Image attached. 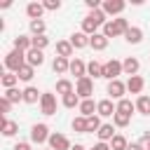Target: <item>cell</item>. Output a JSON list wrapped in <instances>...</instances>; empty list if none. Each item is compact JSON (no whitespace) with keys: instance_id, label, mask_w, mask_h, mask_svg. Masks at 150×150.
<instances>
[{"instance_id":"1","label":"cell","mask_w":150,"mask_h":150,"mask_svg":"<svg viewBox=\"0 0 150 150\" xmlns=\"http://www.w3.org/2000/svg\"><path fill=\"white\" fill-rule=\"evenodd\" d=\"M129 30V21L127 19H122V16H117V19H110L105 26H103V35L110 40V38H120V35H124Z\"/></svg>"},{"instance_id":"2","label":"cell","mask_w":150,"mask_h":150,"mask_svg":"<svg viewBox=\"0 0 150 150\" xmlns=\"http://www.w3.org/2000/svg\"><path fill=\"white\" fill-rule=\"evenodd\" d=\"M23 66H26V52L12 49V52L5 54V68H7V73H19Z\"/></svg>"},{"instance_id":"3","label":"cell","mask_w":150,"mask_h":150,"mask_svg":"<svg viewBox=\"0 0 150 150\" xmlns=\"http://www.w3.org/2000/svg\"><path fill=\"white\" fill-rule=\"evenodd\" d=\"M49 136H52V131H49V127H47L45 122H38V124L30 127V141H33V143H38V145L49 143Z\"/></svg>"},{"instance_id":"4","label":"cell","mask_w":150,"mask_h":150,"mask_svg":"<svg viewBox=\"0 0 150 150\" xmlns=\"http://www.w3.org/2000/svg\"><path fill=\"white\" fill-rule=\"evenodd\" d=\"M120 75H124V73H122V61L110 59V61L103 63V80L112 82V80H120Z\"/></svg>"},{"instance_id":"5","label":"cell","mask_w":150,"mask_h":150,"mask_svg":"<svg viewBox=\"0 0 150 150\" xmlns=\"http://www.w3.org/2000/svg\"><path fill=\"white\" fill-rule=\"evenodd\" d=\"M40 112L47 115V117L56 115V96H54L52 91H42V98H40Z\"/></svg>"},{"instance_id":"6","label":"cell","mask_w":150,"mask_h":150,"mask_svg":"<svg viewBox=\"0 0 150 150\" xmlns=\"http://www.w3.org/2000/svg\"><path fill=\"white\" fill-rule=\"evenodd\" d=\"M105 91H108V98H112V101H122L124 94H127V82H122V80H112V82H108Z\"/></svg>"},{"instance_id":"7","label":"cell","mask_w":150,"mask_h":150,"mask_svg":"<svg viewBox=\"0 0 150 150\" xmlns=\"http://www.w3.org/2000/svg\"><path fill=\"white\" fill-rule=\"evenodd\" d=\"M75 94L84 101V98H91V94H94V80L91 77H82V80H77L75 82Z\"/></svg>"},{"instance_id":"8","label":"cell","mask_w":150,"mask_h":150,"mask_svg":"<svg viewBox=\"0 0 150 150\" xmlns=\"http://www.w3.org/2000/svg\"><path fill=\"white\" fill-rule=\"evenodd\" d=\"M124 7H127L124 0H103V5H101V9L105 12V16H120L124 12Z\"/></svg>"},{"instance_id":"9","label":"cell","mask_w":150,"mask_h":150,"mask_svg":"<svg viewBox=\"0 0 150 150\" xmlns=\"http://www.w3.org/2000/svg\"><path fill=\"white\" fill-rule=\"evenodd\" d=\"M115 112H117V103H112V98L96 101V115L98 117H112Z\"/></svg>"},{"instance_id":"10","label":"cell","mask_w":150,"mask_h":150,"mask_svg":"<svg viewBox=\"0 0 150 150\" xmlns=\"http://www.w3.org/2000/svg\"><path fill=\"white\" fill-rule=\"evenodd\" d=\"M49 148H52V150H70L73 145H70L68 136H63V134H59V131H52V136H49Z\"/></svg>"},{"instance_id":"11","label":"cell","mask_w":150,"mask_h":150,"mask_svg":"<svg viewBox=\"0 0 150 150\" xmlns=\"http://www.w3.org/2000/svg\"><path fill=\"white\" fill-rule=\"evenodd\" d=\"M138 70H141V61H138L136 56H127V59L122 61V73H124V75L134 77V75H138Z\"/></svg>"},{"instance_id":"12","label":"cell","mask_w":150,"mask_h":150,"mask_svg":"<svg viewBox=\"0 0 150 150\" xmlns=\"http://www.w3.org/2000/svg\"><path fill=\"white\" fill-rule=\"evenodd\" d=\"M68 73L75 75L77 80H82V77H87V63L82 59H70V70Z\"/></svg>"},{"instance_id":"13","label":"cell","mask_w":150,"mask_h":150,"mask_svg":"<svg viewBox=\"0 0 150 150\" xmlns=\"http://www.w3.org/2000/svg\"><path fill=\"white\" fill-rule=\"evenodd\" d=\"M0 131H2V136L12 138V136H16V131H19V124H16L14 120H9V117H2V120H0Z\"/></svg>"},{"instance_id":"14","label":"cell","mask_w":150,"mask_h":150,"mask_svg":"<svg viewBox=\"0 0 150 150\" xmlns=\"http://www.w3.org/2000/svg\"><path fill=\"white\" fill-rule=\"evenodd\" d=\"M40 98H42V91H38V87H26L23 89V103H28V105H35V103H40Z\"/></svg>"},{"instance_id":"15","label":"cell","mask_w":150,"mask_h":150,"mask_svg":"<svg viewBox=\"0 0 150 150\" xmlns=\"http://www.w3.org/2000/svg\"><path fill=\"white\" fill-rule=\"evenodd\" d=\"M124 40H127L129 45H141V40H143V28H138V26H129V30L124 33Z\"/></svg>"},{"instance_id":"16","label":"cell","mask_w":150,"mask_h":150,"mask_svg":"<svg viewBox=\"0 0 150 150\" xmlns=\"http://www.w3.org/2000/svg\"><path fill=\"white\" fill-rule=\"evenodd\" d=\"M108 42H110V40H108L103 33H96V35L89 38V47H91L94 52H103V49L108 47Z\"/></svg>"},{"instance_id":"17","label":"cell","mask_w":150,"mask_h":150,"mask_svg":"<svg viewBox=\"0 0 150 150\" xmlns=\"http://www.w3.org/2000/svg\"><path fill=\"white\" fill-rule=\"evenodd\" d=\"M26 63L33 66V68H40L45 63V54L40 49H30V52H26Z\"/></svg>"},{"instance_id":"18","label":"cell","mask_w":150,"mask_h":150,"mask_svg":"<svg viewBox=\"0 0 150 150\" xmlns=\"http://www.w3.org/2000/svg\"><path fill=\"white\" fill-rule=\"evenodd\" d=\"M52 70H54L56 75H63V73H68V70H70V59L54 56V61H52Z\"/></svg>"},{"instance_id":"19","label":"cell","mask_w":150,"mask_h":150,"mask_svg":"<svg viewBox=\"0 0 150 150\" xmlns=\"http://www.w3.org/2000/svg\"><path fill=\"white\" fill-rule=\"evenodd\" d=\"M143 87H145V80H143L141 75H134V77L127 80V91H131V94H138V96H141Z\"/></svg>"},{"instance_id":"20","label":"cell","mask_w":150,"mask_h":150,"mask_svg":"<svg viewBox=\"0 0 150 150\" xmlns=\"http://www.w3.org/2000/svg\"><path fill=\"white\" fill-rule=\"evenodd\" d=\"M96 136H98L101 143H110L115 138V124H101V129L96 131Z\"/></svg>"},{"instance_id":"21","label":"cell","mask_w":150,"mask_h":150,"mask_svg":"<svg viewBox=\"0 0 150 150\" xmlns=\"http://www.w3.org/2000/svg\"><path fill=\"white\" fill-rule=\"evenodd\" d=\"M26 14H28L30 21H33V19H42L45 5H42V2H28V5H26Z\"/></svg>"},{"instance_id":"22","label":"cell","mask_w":150,"mask_h":150,"mask_svg":"<svg viewBox=\"0 0 150 150\" xmlns=\"http://www.w3.org/2000/svg\"><path fill=\"white\" fill-rule=\"evenodd\" d=\"M70 45H73L75 49H84V47H89V35L82 33V30H77V33L70 35Z\"/></svg>"},{"instance_id":"23","label":"cell","mask_w":150,"mask_h":150,"mask_svg":"<svg viewBox=\"0 0 150 150\" xmlns=\"http://www.w3.org/2000/svg\"><path fill=\"white\" fill-rule=\"evenodd\" d=\"M73 45H70V40H59L56 42V56H63V59H70L73 56Z\"/></svg>"},{"instance_id":"24","label":"cell","mask_w":150,"mask_h":150,"mask_svg":"<svg viewBox=\"0 0 150 150\" xmlns=\"http://www.w3.org/2000/svg\"><path fill=\"white\" fill-rule=\"evenodd\" d=\"M14 49H19V52H30V49H33V40H30L28 35H16V38H14Z\"/></svg>"},{"instance_id":"25","label":"cell","mask_w":150,"mask_h":150,"mask_svg":"<svg viewBox=\"0 0 150 150\" xmlns=\"http://www.w3.org/2000/svg\"><path fill=\"white\" fill-rule=\"evenodd\" d=\"M87 77H91V80L103 77V63H98V61H89V63H87Z\"/></svg>"},{"instance_id":"26","label":"cell","mask_w":150,"mask_h":150,"mask_svg":"<svg viewBox=\"0 0 150 150\" xmlns=\"http://www.w3.org/2000/svg\"><path fill=\"white\" fill-rule=\"evenodd\" d=\"M80 115L82 117H91V115H96V103H94V98H84L82 103H80Z\"/></svg>"},{"instance_id":"27","label":"cell","mask_w":150,"mask_h":150,"mask_svg":"<svg viewBox=\"0 0 150 150\" xmlns=\"http://www.w3.org/2000/svg\"><path fill=\"white\" fill-rule=\"evenodd\" d=\"M73 91H75V84H73L70 80L61 77V80L56 82V94H61V96H68V94H73Z\"/></svg>"},{"instance_id":"28","label":"cell","mask_w":150,"mask_h":150,"mask_svg":"<svg viewBox=\"0 0 150 150\" xmlns=\"http://www.w3.org/2000/svg\"><path fill=\"white\" fill-rule=\"evenodd\" d=\"M136 110V103L131 101V98H122V101H117V112H122V115H127V117H131V112Z\"/></svg>"},{"instance_id":"29","label":"cell","mask_w":150,"mask_h":150,"mask_svg":"<svg viewBox=\"0 0 150 150\" xmlns=\"http://www.w3.org/2000/svg\"><path fill=\"white\" fill-rule=\"evenodd\" d=\"M134 103H136V112H141V115H150V96L141 94Z\"/></svg>"},{"instance_id":"30","label":"cell","mask_w":150,"mask_h":150,"mask_svg":"<svg viewBox=\"0 0 150 150\" xmlns=\"http://www.w3.org/2000/svg\"><path fill=\"white\" fill-rule=\"evenodd\" d=\"M28 30H30L33 35H45V30H47L45 19H33V21H28Z\"/></svg>"},{"instance_id":"31","label":"cell","mask_w":150,"mask_h":150,"mask_svg":"<svg viewBox=\"0 0 150 150\" xmlns=\"http://www.w3.org/2000/svg\"><path fill=\"white\" fill-rule=\"evenodd\" d=\"M2 96H5L12 105H14V103L23 101V89H16V87H14V89H5V94H2Z\"/></svg>"},{"instance_id":"32","label":"cell","mask_w":150,"mask_h":150,"mask_svg":"<svg viewBox=\"0 0 150 150\" xmlns=\"http://www.w3.org/2000/svg\"><path fill=\"white\" fill-rule=\"evenodd\" d=\"M61 103H63V108H80V103H82V98L73 91V94H68V96H61Z\"/></svg>"},{"instance_id":"33","label":"cell","mask_w":150,"mask_h":150,"mask_svg":"<svg viewBox=\"0 0 150 150\" xmlns=\"http://www.w3.org/2000/svg\"><path fill=\"white\" fill-rule=\"evenodd\" d=\"M0 82H2V87H5V89H14V87H16V82H19V75H16V73H2Z\"/></svg>"},{"instance_id":"34","label":"cell","mask_w":150,"mask_h":150,"mask_svg":"<svg viewBox=\"0 0 150 150\" xmlns=\"http://www.w3.org/2000/svg\"><path fill=\"white\" fill-rule=\"evenodd\" d=\"M30 40H33V49L45 52V49L49 47V38H47V35H30Z\"/></svg>"},{"instance_id":"35","label":"cell","mask_w":150,"mask_h":150,"mask_svg":"<svg viewBox=\"0 0 150 150\" xmlns=\"http://www.w3.org/2000/svg\"><path fill=\"white\" fill-rule=\"evenodd\" d=\"M70 127H73V131H77V134H87V117L77 115V117L70 122Z\"/></svg>"},{"instance_id":"36","label":"cell","mask_w":150,"mask_h":150,"mask_svg":"<svg viewBox=\"0 0 150 150\" xmlns=\"http://www.w3.org/2000/svg\"><path fill=\"white\" fill-rule=\"evenodd\" d=\"M127 145H129V141L122 134H115V138L110 141V150H127Z\"/></svg>"},{"instance_id":"37","label":"cell","mask_w":150,"mask_h":150,"mask_svg":"<svg viewBox=\"0 0 150 150\" xmlns=\"http://www.w3.org/2000/svg\"><path fill=\"white\" fill-rule=\"evenodd\" d=\"M16 75H19V80H21V82H30V80H33V75H35V68L26 63V66H23V68H21Z\"/></svg>"},{"instance_id":"38","label":"cell","mask_w":150,"mask_h":150,"mask_svg":"<svg viewBox=\"0 0 150 150\" xmlns=\"http://www.w3.org/2000/svg\"><path fill=\"white\" fill-rule=\"evenodd\" d=\"M129 122H131V117H127V115H122V112H115V115H112V124H115L117 129L129 127Z\"/></svg>"},{"instance_id":"39","label":"cell","mask_w":150,"mask_h":150,"mask_svg":"<svg viewBox=\"0 0 150 150\" xmlns=\"http://www.w3.org/2000/svg\"><path fill=\"white\" fill-rule=\"evenodd\" d=\"M98 129H101V117H98V115L87 117V134H94V131H98Z\"/></svg>"},{"instance_id":"40","label":"cell","mask_w":150,"mask_h":150,"mask_svg":"<svg viewBox=\"0 0 150 150\" xmlns=\"http://www.w3.org/2000/svg\"><path fill=\"white\" fill-rule=\"evenodd\" d=\"M42 5H45L47 12H56V9H61V0H45Z\"/></svg>"},{"instance_id":"41","label":"cell","mask_w":150,"mask_h":150,"mask_svg":"<svg viewBox=\"0 0 150 150\" xmlns=\"http://www.w3.org/2000/svg\"><path fill=\"white\" fill-rule=\"evenodd\" d=\"M138 145H141V150H150V131H145V134L138 138Z\"/></svg>"},{"instance_id":"42","label":"cell","mask_w":150,"mask_h":150,"mask_svg":"<svg viewBox=\"0 0 150 150\" xmlns=\"http://www.w3.org/2000/svg\"><path fill=\"white\" fill-rule=\"evenodd\" d=\"M9 110H12V103L2 96V98H0V112H2V117H7V112H9Z\"/></svg>"},{"instance_id":"43","label":"cell","mask_w":150,"mask_h":150,"mask_svg":"<svg viewBox=\"0 0 150 150\" xmlns=\"http://www.w3.org/2000/svg\"><path fill=\"white\" fill-rule=\"evenodd\" d=\"M12 150H30V143H26V141H19V143H14V148Z\"/></svg>"},{"instance_id":"44","label":"cell","mask_w":150,"mask_h":150,"mask_svg":"<svg viewBox=\"0 0 150 150\" xmlns=\"http://www.w3.org/2000/svg\"><path fill=\"white\" fill-rule=\"evenodd\" d=\"M89 150H110V143H101V141H98V143H96L94 148H89Z\"/></svg>"},{"instance_id":"45","label":"cell","mask_w":150,"mask_h":150,"mask_svg":"<svg viewBox=\"0 0 150 150\" xmlns=\"http://www.w3.org/2000/svg\"><path fill=\"white\" fill-rule=\"evenodd\" d=\"M127 150H141V145H138V143H129V145H127Z\"/></svg>"},{"instance_id":"46","label":"cell","mask_w":150,"mask_h":150,"mask_svg":"<svg viewBox=\"0 0 150 150\" xmlns=\"http://www.w3.org/2000/svg\"><path fill=\"white\" fill-rule=\"evenodd\" d=\"M70 150H87V148H84V145H82V143H75V145H73V148H70Z\"/></svg>"},{"instance_id":"47","label":"cell","mask_w":150,"mask_h":150,"mask_svg":"<svg viewBox=\"0 0 150 150\" xmlns=\"http://www.w3.org/2000/svg\"><path fill=\"white\" fill-rule=\"evenodd\" d=\"M45 150H52V148H45Z\"/></svg>"}]
</instances>
